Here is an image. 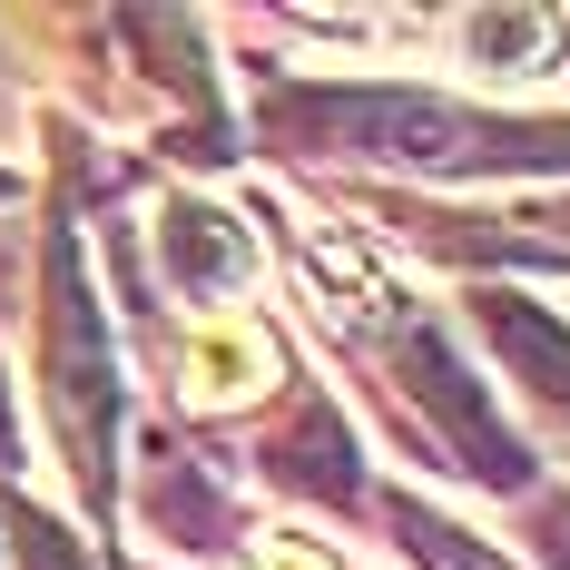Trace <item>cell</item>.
Instances as JSON below:
<instances>
[{
	"label": "cell",
	"instance_id": "cell-1",
	"mask_svg": "<svg viewBox=\"0 0 570 570\" xmlns=\"http://www.w3.org/2000/svg\"><path fill=\"white\" fill-rule=\"evenodd\" d=\"M276 138H315V148H354V158H394V168H433V177L570 168L561 118H482L462 99H423V89H285Z\"/></svg>",
	"mask_w": 570,
	"mask_h": 570
},
{
	"label": "cell",
	"instance_id": "cell-2",
	"mask_svg": "<svg viewBox=\"0 0 570 570\" xmlns=\"http://www.w3.org/2000/svg\"><path fill=\"white\" fill-rule=\"evenodd\" d=\"M40 364H50V423L59 453L79 472L89 502H109V433H118V364H109V325L99 295L79 276V246H50V325H40Z\"/></svg>",
	"mask_w": 570,
	"mask_h": 570
},
{
	"label": "cell",
	"instance_id": "cell-3",
	"mask_svg": "<svg viewBox=\"0 0 570 570\" xmlns=\"http://www.w3.org/2000/svg\"><path fill=\"white\" fill-rule=\"evenodd\" d=\"M394 374H403V394H413V403H423V413H433V423H443V433L462 443V472L521 482V443L502 433V423H492L482 384H472V374L453 364V344L433 335L423 315H403V325H394Z\"/></svg>",
	"mask_w": 570,
	"mask_h": 570
},
{
	"label": "cell",
	"instance_id": "cell-4",
	"mask_svg": "<svg viewBox=\"0 0 570 570\" xmlns=\"http://www.w3.org/2000/svg\"><path fill=\"white\" fill-rule=\"evenodd\" d=\"M158 256H168L177 295H187V305H217V315H227V295H246V276H256V236L236 227V217H217V207H168V217H158Z\"/></svg>",
	"mask_w": 570,
	"mask_h": 570
},
{
	"label": "cell",
	"instance_id": "cell-5",
	"mask_svg": "<svg viewBox=\"0 0 570 570\" xmlns=\"http://www.w3.org/2000/svg\"><path fill=\"white\" fill-rule=\"evenodd\" d=\"M285 374V354L276 335L256 325V315H197V335H187V403H246V394H266Z\"/></svg>",
	"mask_w": 570,
	"mask_h": 570
},
{
	"label": "cell",
	"instance_id": "cell-6",
	"mask_svg": "<svg viewBox=\"0 0 570 570\" xmlns=\"http://www.w3.org/2000/svg\"><path fill=\"white\" fill-rule=\"evenodd\" d=\"M482 325H492V344L512 354L521 384L570 413V325H551V315H541V305H521V295H482Z\"/></svg>",
	"mask_w": 570,
	"mask_h": 570
},
{
	"label": "cell",
	"instance_id": "cell-7",
	"mask_svg": "<svg viewBox=\"0 0 570 570\" xmlns=\"http://www.w3.org/2000/svg\"><path fill=\"white\" fill-rule=\"evenodd\" d=\"M561 40H570V20H551V10H472L462 20V50L482 69H541Z\"/></svg>",
	"mask_w": 570,
	"mask_h": 570
},
{
	"label": "cell",
	"instance_id": "cell-8",
	"mask_svg": "<svg viewBox=\"0 0 570 570\" xmlns=\"http://www.w3.org/2000/svg\"><path fill=\"white\" fill-rule=\"evenodd\" d=\"M394 531L413 541V561H423V570H512L502 551H482L472 531H453V521H433L423 502H403V512H394Z\"/></svg>",
	"mask_w": 570,
	"mask_h": 570
},
{
	"label": "cell",
	"instance_id": "cell-9",
	"mask_svg": "<svg viewBox=\"0 0 570 570\" xmlns=\"http://www.w3.org/2000/svg\"><path fill=\"white\" fill-rule=\"evenodd\" d=\"M10 551H20V570H89L79 551H69V531L40 512H10Z\"/></svg>",
	"mask_w": 570,
	"mask_h": 570
},
{
	"label": "cell",
	"instance_id": "cell-10",
	"mask_svg": "<svg viewBox=\"0 0 570 570\" xmlns=\"http://www.w3.org/2000/svg\"><path fill=\"white\" fill-rule=\"evenodd\" d=\"M256 570H335V561H315V551H295V541H276V551H266Z\"/></svg>",
	"mask_w": 570,
	"mask_h": 570
},
{
	"label": "cell",
	"instance_id": "cell-11",
	"mask_svg": "<svg viewBox=\"0 0 570 570\" xmlns=\"http://www.w3.org/2000/svg\"><path fill=\"white\" fill-rule=\"evenodd\" d=\"M541 551H551V561L570 570V512H551V531H541Z\"/></svg>",
	"mask_w": 570,
	"mask_h": 570
},
{
	"label": "cell",
	"instance_id": "cell-12",
	"mask_svg": "<svg viewBox=\"0 0 570 570\" xmlns=\"http://www.w3.org/2000/svg\"><path fill=\"white\" fill-rule=\"evenodd\" d=\"M0 187H10V177H0Z\"/></svg>",
	"mask_w": 570,
	"mask_h": 570
}]
</instances>
